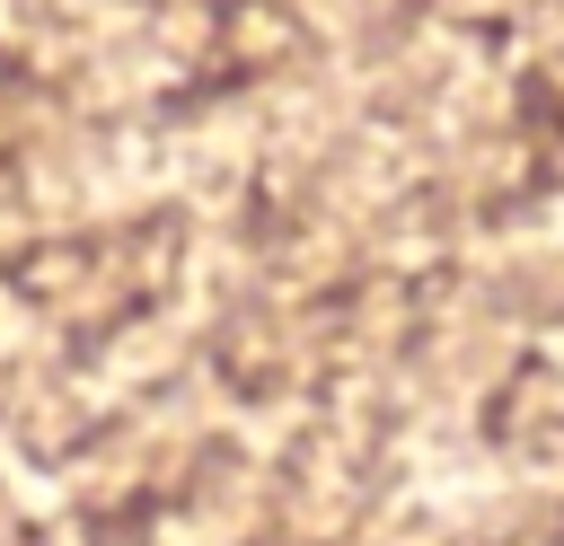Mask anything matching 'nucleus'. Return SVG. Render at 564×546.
Here are the masks:
<instances>
[]
</instances>
